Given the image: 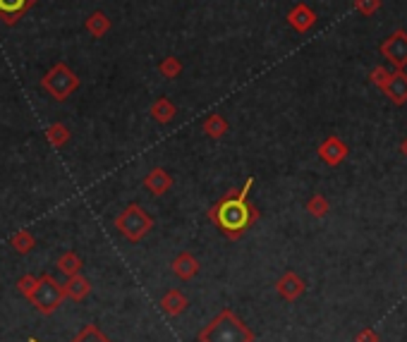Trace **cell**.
Wrapping results in <instances>:
<instances>
[{
    "label": "cell",
    "instance_id": "1",
    "mask_svg": "<svg viewBox=\"0 0 407 342\" xmlns=\"http://www.w3.org/2000/svg\"><path fill=\"white\" fill-rule=\"evenodd\" d=\"M254 180H247L245 187L240 192H230L227 197H223L216 206L211 208L208 218L223 230V234L230 239H237L245 234V230L256 221L254 206L247 204V192L251 189Z\"/></svg>",
    "mask_w": 407,
    "mask_h": 342
},
{
    "label": "cell",
    "instance_id": "2",
    "mask_svg": "<svg viewBox=\"0 0 407 342\" xmlns=\"http://www.w3.org/2000/svg\"><path fill=\"white\" fill-rule=\"evenodd\" d=\"M197 342H254V333L232 309H221L197 335Z\"/></svg>",
    "mask_w": 407,
    "mask_h": 342
},
{
    "label": "cell",
    "instance_id": "3",
    "mask_svg": "<svg viewBox=\"0 0 407 342\" xmlns=\"http://www.w3.org/2000/svg\"><path fill=\"white\" fill-rule=\"evenodd\" d=\"M29 302L41 316H51L65 302V292H62V285L53 276H41L36 278V287L29 295Z\"/></svg>",
    "mask_w": 407,
    "mask_h": 342
},
{
    "label": "cell",
    "instance_id": "4",
    "mask_svg": "<svg viewBox=\"0 0 407 342\" xmlns=\"http://www.w3.org/2000/svg\"><path fill=\"white\" fill-rule=\"evenodd\" d=\"M115 225H118V230L130 239V242H139V239H144L149 234L153 221L149 218V213L144 211L142 206H134L132 204V206H127L123 213H120Z\"/></svg>",
    "mask_w": 407,
    "mask_h": 342
},
{
    "label": "cell",
    "instance_id": "5",
    "mask_svg": "<svg viewBox=\"0 0 407 342\" xmlns=\"http://www.w3.org/2000/svg\"><path fill=\"white\" fill-rule=\"evenodd\" d=\"M46 89L51 91L56 99H67V94H70L72 89L77 86V80H75V75H72L70 70H67L65 65H60V67H56V70L51 72V75L46 77Z\"/></svg>",
    "mask_w": 407,
    "mask_h": 342
},
{
    "label": "cell",
    "instance_id": "6",
    "mask_svg": "<svg viewBox=\"0 0 407 342\" xmlns=\"http://www.w3.org/2000/svg\"><path fill=\"white\" fill-rule=\"evenodd\" d=\"M62 292H65V300L84 302L86 297L91 295V280H86L82 273H77V276H70V278H67L65 285H62Z\"/></svg>",
    "mask_w": 407,
    "mask_h": 342
},
{
    "label": "cell",
    "instance_id": "7",
    "mask_svg": "<svg viewBox=\"0 0 407 342\" xmlns=\"http://www.w3.org/2000/svg\"><path fill=\"white\" fill-rule=\"evenodd\" d=\"M161 309H163V314L166 316H180V314H185L187 311V306H190V300L185 297V292H180V290H168L166 295L161 297Z\"/></svg>",
    "mask_w": 407,
    "mask_h": 342
},
{
    "label": "cell",
    "instance_id": "8",
    "mask_svg": "<svg viewBox=\"0 0 407 342\" xmlns=\"http://www.w3.org/2000/svg\"><path fill=\"white\" fill-rule=\"evenodd\" d=\"M171 268H173V273L180 278V280H192V278L199 273V261H197V258L192 256L190 252H182V254H177V256L173 258Z\"/></svg>",
    "mask_w": 407,
    "mask_h": 342
},
{
    "label": "cell",
    "instance_id": "9",
    "mask_svg": "<svg viewBox=\"0 0 407 342\" xmlns=\"http://www.w3.org/2000/svg\"><path fill=\"white\" fill-rule=\"evenodd\" d=\"M275 290H278V295L283 297V300L288 302H295L297 297H302L304 292V282L299 280L295 273H285L283 278H280L278 282H275Z\"/></svg>",
    "mask_w": 407,
    "mask_h": 342
},
{
    "label": "cell",
    "instance_id": "10",
    "mask_svg": "<svg viewBox=\"0 0 407 342\" xmlns=\"http://www.w3.org/2000/svg\"><path fill=\"white\" fill-rule=\"evenodd\" d=\"M171 184H173V180H171V175L166 173L163 168H156V170H151V173L144 178V187L149 189V192L153 194V197H163V194L171 189Z\"/></svg>",
    "mask_w": 407,
    "mask_h": 342
},
{
    "label": "cell",
    "instance_id": "11",
    "mask_svg": "<svg viewBox=\"0 0 407 342\" xmlns=\"http://www.w3.org/2000/svg\"><path fill=\"white\" fill-rule=\"evenodd\" d=\"M384 51L393 62L405 65L407 62V36L405 34H395V36H391V41L384 46Z\"/></svg>",
    "mask_w": 407,
    "mask_h": 342
},
{
    "label": "cell",
    "instance_id": "12",
    "mask_svg": "<svg viewBox=\"0 0 407 342\" xmlns=\"http://www.w3.org/2000/svg\"><path fill=\"white\" fill-rule=\"evenodd\" d=\"M34 0H0V17H5V22L12 24L22 12H27V8Z\"/></svg>",
    "mask_w": 407,
    "mask_h": 342
},
{
    "label": "cell",
    "instance_id": "13",
    "mask_svg": "<svg viewBox=\"0 0 407 342\" xmlns=\"http://www.w3.org/2000/svg\"><path fill=\"white\" fill-rule=\"evenodd\" d=\"M58 268H60V271L65 273L67 278H70V276H77V273L82 271V258H79V254L65 252L60 258H58Z\"/></svg>",
    "mask_w": 407,
    "mask_h": 342
},
{
    "label": "cell",
    "instance_id": "14",
    "mask_svg": "<svg viewBox=\"0 0 407 342\" xmlns=\"http://www.w3.org/2000/svg\"><path fill=\"white\" fill-rule=\"evenodd\" d=\"M10 244H12V249L17 254H29L34 247H36V239H34V234L29 232V230H19L17 234H12Z\"/></svg>",
    "mask_w": 407,
    "mask_h": 342
},
{
    "label": "cell",
    "instance_id": "15",
    "mask_svg": "<svg viewBox=\"0 0 407 342\" xmlns=\"http://www.w3.org/2000/svg\"><path fill=\"white\" fill-rule=\"evenodd\" d=\"M345 156V146L336 139H328L326 144L321 146V158L328 160V163H338V160Z\"/></svg>",
    "mask_w": 407,
    "mask_h": 342
},
{
    "label": "cell",
    "instance_id": "16",
    "mask_svg": "<svg viewBox=\"0 0 407 342\" xmlns=\"http://www.w3.org/2000/svg\"><path fill=\"white\" fill-rule=\"evenodd\" d=\"M225 130H227V125L221 115H211L204 122V132H206L208 136H213V139H221V136L225 134Z\"/></svg>",
    "mask_w": 407,
    "mask_h": 342
},
{
    "label": "cell",
    "instance_id": "17",
    "mask_svg": "<svg viewBox=\"0 0 407 342\" xmlns=\"http://www.w3.org/2000/svg\"><path fill=\"white\" fill-rule=\"evenodd\" d=\"M48 139H51V144L56 146V149H60V146H65L67 139H70V130H67L65 125H51L48 127Z\"/></svg>",
    "mask_w": 407,
    "mask_h": 342
},
{
    "label": "cell",
    "instance_id": "18",
    "mask_svg": "<svg viewBox=\"0 0 407 342\" xmlns=\"http://www.w3.org/2000/svg\"><path fill=\"white\" fill-rule=\"evenodd\" d=\"M72 342H110L108 338H106L103 333L99 330V326H94V323H89V326H84V330H82L79 335H77Z\"/></svg>",
    "mask_w": 407,
    "mask_h": 342
},
{
    "label": "cell",
    "instance_id": "19",
    "mask_svg": "<svg viewBox=\"0 0 407 342\" xmlns=\"http://www.w3.org/2000/svg\"><path fill=\"white\" fill-rule=\"evenodd\" d=\"M151 115L156 117L158 122H168L173 115H175V108H173V103H171V101L161 99V101H156V103H153Z\"/></svg>",
    "mask_w": 407,
    "mask_h": 342
},
{
    "label": "cell",
    "instance_id": "20",
    "mask_svg": "<svg viewBox=\"0 0 407 342\" xmlns=\"http://www.w3.org/2000/svg\"><path fill=\"white\" fill-rule=\"evenodd\" d=\"M89 29L96 34V36H103V32H106V29H108V19H106L101 12L91 14V19H89Z\"/></svg>",
    "mask_w": 407,
    "mask_h": 342
},
{
    "label": "cell",
    "instance_id": "21",
    "mask_svg": "<svg viewBox=\"0 0 407 342\" xmlns=\"http://www.w3.org/2000/svg\"><path fill=\"white\" fill-rule=\"evenodd\" d=\"M34 287H36V276H22L17 280V290H19V295L22 297H27L29 300V295L34 292Z\"/></svg>",
    "mask_w": 407,
    "mask_h": 342
},
{
    "label": "cell",
    "instance_id": "22",
    "mask_svg": "<svg viewBox=\"0 0 407 342\" xmlns=\"http://www.w3.org/2000/svg\"><path fill=\"white\" fill-rule=\"evenodd\" d=\"M161 70L166 72V77H175L177 72H180V62H177L175 58H168V60L161 65Z\"/></svg>",
    "mask_w": 407,
    "mask_h": 342
},
{
    "label": "cell",
    "instance_id": "23",
    "mask_svg": "<svg viewBox=\"0 0 407 342\" xmlns=\"http://www.w3.org/2000/svg\"><path fill=\"white\" fill-rule=\"evenodd\" d=\"M309 211H312L314 216H323V213H326V201H323L321 197L312 199V201H309Z\"/></svg>",
    "mask_w": 407,
    "mask_h": 342
},
{
    "label": "cell",
    "instance_id": "24",
    "mask_svg": "<svg viewBox=\"0 0 407 342\" xmlns=\"http://www.w3.org/2000/svg\"><path fill=\"white\" fill-rule=\"evenodd\" d=\"M395 82H398V84H403L405 77H403V75H395ZM391 89H395V84H391ZM391 94H393V99L403 101L405 96H407V84H405V91H398V89H395V91H391Z\"/></svg>",
    "mask_w": 407,
    "mask_h": 342
}]
</instances>
